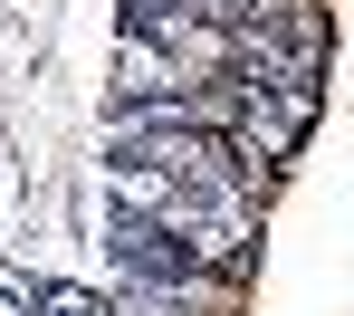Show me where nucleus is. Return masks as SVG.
Here are the masks:
<instances>
[{"label":"nucleus","instance_id":"1","mask_svg":"<svg viewBox=\"0 0 354 316\" xmlns=\"http://www.w3.org/2000/svg\"><path fill=\"white\" fill-rule=\"evenodd\" d=\"M0 316H29V288H10V278H0Z\"/></svg>","mask_w":354,"mask_h":316}]
</instances>
